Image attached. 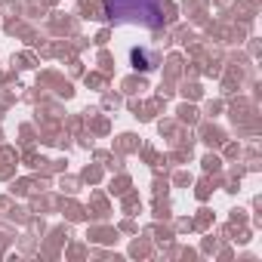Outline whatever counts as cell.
Listing matches in <instances>:
<instances>
[{
    "label": "cell",
    "mask_w": 262,
    "mask_h": 262,
    "mask_svg": "<svg viewBox=\"0 0 262 262\" xmlns=\"http://www.w3.org/2000/svg\"><path fill=\"white\" fill-rule=\"evenodd\" d=\"M129 62H133V68H136V71H151V68L158 65V59H155L148 50H142V47H136L133 53H129Z\"/></svg>",
    "instance_id": "obj_2"
},
{
    "label": "cell",
    "mask_w": 262,
    "mask_h": 262,
    "mask_svg": "<svg viewBox=\"0 0 262 262\" xmlns=\"http://www.w3.org/2000/svg\"><path fill=\"white\" fill-rule=\"evenodd\" d=\"M102 10L111 22H136L145 28L164 25V4L161 0H105Z\"/></svg>",
    "instance_id": "obj_1"
}]
</instances>
